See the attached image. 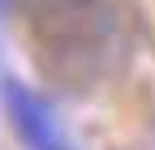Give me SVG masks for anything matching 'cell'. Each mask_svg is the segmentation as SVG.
<instances>
[{
  "mask_svg": "<svg viewBox=\"0 0 155 150\" xmlns=\"http://www.w3.org/2000/svg\"><path fill=\"white\" fill-rule=\"evenodd\" d=\"M0 103H5V116L17 129V137L26 142V150H73V142L61 129L56 111L48 107V99H39L26 82L0 77Z\"/></svg>",
  "mask_w": 155,
  "mask_h": 150,
  "instance_id": "obj_1",
  "label": "cell"
}]
</instances>
